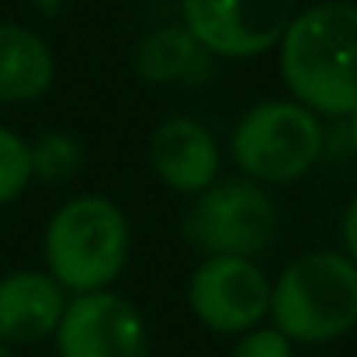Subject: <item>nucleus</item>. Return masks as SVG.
Wrapping results in <instances>:
<instances>
[{"mask_svg": "<svg viewBox=\"0 0 357 357\" xmlns=\"http://www.w3.org/2000/svg\"><path fill=\"white\" fill-rule=\"evenodd\" d=\"M233 163L257 184H291L323 153V121L298 101L253 105L233 128Z\"/></svg>", "mask_w": 357, "mask_h": 357, "instance_id": "4", "label": "nucleus"}, {"mask_svg": "<svg viewBox=\"0 0 357 357\" xmlns=\"http://www.w3.org/2000/svg\"><path fill=\"white\" fill-rule=\"evenodd\" d=\"M56 347L59 357H149V333L139 309L105 288L66 302Z\"/></svg>", "mask_w": 357, "mask_h": 357, "instance_id": "8", "label": "nucleus"}, {"mask_svg": "<svg viewBox=\"0 0 357 357\" xmlns=\"http://www.w3.org/2000/svg\"><path fill=\"white\" fill-rule=\"evenodd\" d=\"M344 253L351 257L357 264V195H354V202L347 205V212H344Z\"/></svg>", "mask_w": 357, "mask_h": 357, "instance_id": "16", "label": "nucleus"}, {"mask_svg": "<svg viewBox=\"0 0 357 357\" xmlns=\"http://www.w3.org/2000/svg\"><path fill=\"white\" fill-rule=\"evenodd\" d=\"M347 139H351V149H354V156H357V112L347 115Z\"/></svg>", "mask_w": 357, "mask_h": 357, "instance_id": "17", "label": "nucleus"}, {"mask_svg": "<svg viewBox=\"0 0 357 357\" xmlns=\"http://www.w3.org/2000/svg\"><path fill=\"white\" fill-rule=\"evenodd\" d=\"M233 357H295V344L278 333L274 326L271 330H250L239 337V344L233 347Z\"/></svg>", "mask_w": 357, "mask_h": 357, "instance_id": "15", "label": "nucleus"}, {"mask_svg": "<svg viewBox=\"0 0 357 357\" xmlns=\"http://www.w3.org/2000/svg\"><path fill=\"white\" fill-rule=\"evenodd\" d=\"M132 70L146 84H198L208 77V52L191 38L188 28H156L149 31L135 52Z\"/></svg>", "mask_w": 357, "mask_h": 357, "instance_id": "12", "label": "nucleus"}, {"mask_svg": "<svg viewBox=\"0 0 357 357\" xmlns=\"http://www.w3.org/2000/svg\"><path fill=\"white\" fill-rule=\"evenodd\" d=\"M0 357H14V351H10V344H3V340H0Z\"/></svg>", "mask_w": 357, "mask_h": 357, "instance_id": "19", "label": "nucleus"}, {"mask_svg": "<svg viewBox=\"0 0 357 357\" xmlns=\"http://www.w3.org/2000/svg\"><path fill=\"white\" fill-rule=\"evenodd\" d=\"M191 38L222 59H250L281 42L295 0H181Z\"/></svg>", "mask_w": 357, "mask_h": 357, "instance_id": "6", "label": "nucleus"}, {"mask_svg": "<svg viewBox=\"0 0 357 357\" xmlns=\"http://www.w3.org/2000/svg\"><path fill=\"white\" fill-rule=\"evenodd\" d=\"M66 295L45 271H14L0 278V340L38 344L59 330Z\"/></svg>", "mask_w": 357, "mask_h": 357, "instance_id": "10", "label": "nucleus"}, {"mask_svg": "<svg viewBox=\"0 0 357 357\" xmlns=\"http://www.w3.org/2000/svg\"><path fill=\"white\" fill-rule=\"evenodd\" d=\"M188 305L215 333H250L271 309V281L246 257H205L188 281Z\"/></svg>", "mask_w": 357, "mask_h": 357, "instance_id": "7", "label": "nucleus"}, {"mask_svg": "<svg viewBox=\"0 0 357 357\" xmlns=\"http://www.w3.org/2000/svg\"><path fill=\"white\" fill-rule=\"evenodd\" d=\"M278 229V208L264 184L250 177H226L205 188L184 215L181 233L205 257H246L264 253Z\"/></svg>", "mask_w": 357, "mask_h": 357, "instance_id": "5", "label": "nucleus"}, {"mask_svg": "<svg viewBox=\"0 0 357 357\" xmlns=\"http://www.w3.org/2000/svg\"><path fill=\"white\" fill-rule=\"evenodd\" d=\"M274 330L291 344H326L357 323V264L347 253L312 250L291 260L271 288Z\"/></svg>", "mask_w": 357, "mask_h": 357, "instance_id": "2", "label": "nucleus"}, {"mask_svg": "<svg viewBox=\"0 0 357 357\" xmlns=\"http://www.w3.org/2000/svg\"><path fill=\"white\" fill-rule=\"evenodd\" d=\"M128 222L115 202L80 195L45 226V264L59 288L73 295L105 291L128 260Z\"/></svg>", "mask_w": 357, "mask_h": 357, "instance_id": "3", "label": "nucleus"}, {"mask_svg": "<svg viewBox=\"0 0 357 357\" xmlns=\"http://www.w3.org/2000/svg\"><path fill=\"white\" fill-rule=\"evenodd\" d=\"M77 167H80V146H77V139H70L63 132H49V135L38 139V146H31V170H35V177L66 181Z\"/></svg>", "mask_w": 357, "mask_h": 357, "instance_id": "14", "label": "nucleus"}, {"mask_svg": "<svg viewBox=\"0 0 357 357\" xmlns=\"http://www.w3.org/2000/svg\"><path fill=\"white\" fill-rule=\"evenodd\" d=\"M35 170H31V146L10 132L7 125H0V205L21 198V191L31 184Z\"/></svg>", "mask_w": 357, "mask_h": 357, "instance_id": "13", "label": "nucleus"}, {"mask_svg": "<svg viewBox=\"0 0 357 357\" xmlns=\"http://www.w3.org/2000/svg\"><path fill=\"white\" fill-rule=\"evenodd\" d=\"M56 77L52 49L21 24H0V105L38 101Z\"/></svg>", "mask_w": 357, "mask_h": 357, "instance_id": "11", "label": "nucleus"}, {"mask_svg": "<svg viewBox=\"0 0 357 357\" xmlns=\"http://www.w3.org/2000/svg\"><path fill=\"white\" fill-rule=\"evenodd\" d=\"M149 163L156 177L181 195H202L219 181V146L212 132L184 115L156 125L149 139Z\"/></svg>", "mask_w": 357, "mask_h": 357, "instance_id": "9", "label": "nucleus"}, {"mask_svg": "<svg viewBox=\"0 0 357 357\" xmlns=\"http://www.w3.org/2000/svg\"><path fill=\"white\" fill-rule=\"evenodd\" d=\"M281 77L312 115L357 112V3L326 0L298 10L278 42Z\"/></svg>", "mask_w": 357, "mask_h": 357, "instance_id": "1", "label": "nucleus"}, {"mask_svg": "<svg viewBox=\"0 0 357 357\" xmlns=\"http://www.w3.org/2000/svg\"><path fill=\"white\" fill-rule=\"evenodd\" d=\"M38 7H42V10H56V7H59V0H38Z\"/></svg>", "mask_w": 357, "mask_h": 357, "instance_id": "18", "label": "nucleus"}]
</instances>
